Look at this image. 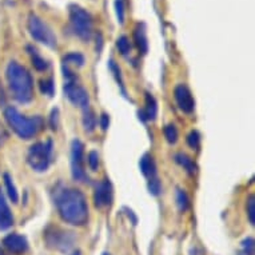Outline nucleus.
<instances>
[{"label":"nucleus","instance_id":"20","mask_svg":"<svg viewBox=\"0 0 255 255\" xmlns=\"http://www.w3.org/2000/svg\"><path fill=\"white\" fill-rule=\"evenodd\" d=\"M4 184H5V188H7V193H8V197L9 199L13 202V203H17L19 201V194H17V190L15 187V184H13L12 179H11V176L8 174H4Z\"/></svg>","mask_w":255,"mask_h":255},{"label":"nucleus","instance_id":"32","mask_svg":"<svg viewBox=\"0 0 255 255\" xmlns=\"http://www.w3.org/2000/svg\"><path fill=\"white\" fill-rule=\"evenodd\" d=\"M199 142H201V136H199V134H198L197 131H191L187 136L188 146L191 147V148H198Z\"/></svg>","mask_w":255,"mask_h":255},{"label":"nucleus","instance_id":"27","mask_svg":"<svg viewBox=\"0 0 255 255\" xmlns=\"http://www.w3.org/2000/svg\"><path fill=\"white\" fill-rule=\"evenodd\" d=\"M115 12H117L118 21L123 24L125 23V0H115Z\"/></svg>","mask_w":255,"mask_h":255},{"label":"nucleus","instance_id":"25","mask_svg":"<svg viewBox=\"0 0 255 255\" xmlns=\"http://www.w3.org/2000/svg\"><path fill=\"white\" fill-rule=\"evenodd\" d=\"M109 67H110V70H111V72H113V74H114V76H115V79H117L118 84L121 86L122 92H123V94H126L125 88H123V80H122L121 68H119V66H118L117 63H115V60H114V59H111V60H110Z\"/></svg>","mask_w":255,"mask_h":255},{"label":"nucleus","instance_id":"12","mask_svg":"<svg viewBox=\"0 0 255 255\" xmlns=\"http://www.w3.org/2000/svg\"><path fill=\"white\" fill-rule=\"evenodd\" d=\"M3 245L8 251H11L12 254H21L28 249V243L27 239L21 235L13 233V234H8L3 239Z\"/></svg>","mask_w":255,"mask_h":255},{"label":"nucleus","instance_id":"19","mask_svg":"<svg viewBox=\"0 0 255 255\" xmlns=\"http://www.w3.org/2000/svg\"><path fill=\"white\" fill-rule=\"evenodd\" d=\"M175 160L182 166V167L188 172V174H194L197 167H195V163L193 162V159L188 158L186 154H176Z\"/></svg>","mask_w":255,"mask_h":255},{"label":"nucleus","instance_id":"33","mask_svg":"<svg viewBox=\"0 0 255 255\" xmlns=\"http://www.w3.org/2000/svg\"><path fill=\"white\" fill-rule=\"evenodd\" d=\"M99 122H101V127H102V130L106 131L107 128H109V126H110V118L107 114H102L101 115V119H99Z\"/></svg>","mask_w":255,"mask_h":255},{"label":"nucleus","instance_id":"11","mask_svg":"<svg viewBox=\"0 0 255 255\" xmlns=\"http://www.w3.org/2000/svg\"><path fill=\"white\" fill-rule=\"evenodd\" d=\"M113 202V186L109 179L102 180L101 183L97 184L95 193H94V203L99 209L107 207Z\"/></svg>","mask_w":255,"mask_h":255},{"label":"nucleus","instance_id":"13","mask_svg":"<svg viewBox=\"0 0 255 255\" xmlns=\"http://www.w3.org/2000/svg\"><path fill=\"white\" fill-rule=\"evenodd\" d=\"M132 36H134L135 46L139 50V52L143 55L147 54V51H148V42H147L146 25H144V23H138V24L135 25Z\"/></svg>","mask_w":255,"mask_h":255},{"label":"nucleus","instance_id":"35","mask_svg":"<svg viewBox=\"0 0 255 255\" xmlns=\"http://www.w3.org/2000/svg\"><path fill=\"white\" fill-rule=\"evenodd\" d=\"M103 255H110V253H103Z\"/></svg>","mask_w":255,"mask_h":255},{"label":"nucleus","instance_id":"17","mask_svg":"<svg viewBox=\"0 0 255 255\" xmlns=\"http://www.w3.org/2000/svg\"><path fill=\"white\" fill-rule=\"evenodd\" d=\"M83 127L87 132H92L97 127V117L90 107L83 110Z\"/></svg>","mask_w":255,"mask_h":255},{"label":"nucleus","instance_id":"36","mask_svg":"<svg viewBox=\"0 0 255 255\" xmlns=\"http://www.w3.org/2000/svg\"><path fill=\"white\" fill-rule=\"evenodd\" d=\"M72 255H80V254H79V253H74V254H72Z\"/></svg>","mask_w":255,"mask_h":255},{"label":"nucleus","instance_id":"6","mask_svg":"<svg viewBox=\"0 0 255 255\" xmlns=\"http://www.w3.org/2000/svg\"><path fill=\"white\" fill-rule=\"evenodd\" d=\"M28 31L31 36L36 40V42L42 43L44 46L50 47V48H55L58 44V39L56 35L54 34V31L48 27L46 21H43V19L35 15V13H29L28 16Z\"/></svg>","mask_w":255,"mask_h":255},{"label":"nucleus","instance_id":"7","mask_svg":"<svg viewBox=\"0 0 255 255\" xmlns=\"http://www.w3.org/2000/svg\"><path fill=\"white\" fill-rule=\"evenodd\" d=\"M46 241L51 249H55V250L59 251H68L75 238H74L72 233L54 227V229L47 231Z\"/></svg>","mask_w":255,"mask_h":255},{"label":"nucleus","instance_id":"10","mask_svg":"<svg viewBox=\"0 0 255 255\" xmlns=\"http://www.w3.org/2000/svg\"><path fill=\"white\" fill-rule=\"evenodd\" d=\"M174 98H175L176 105L183 113L191 114L195 109V102L191 95V91L188 90L184 84H178L174 88Z\"/></svg>","mask_w":255,"mask_h":255},{"label":"nucleus","instance_id":"1","mask_svg":"<svg viewBox=\"0 0 255 255\" xmlns=\"http://www.w3.org/2000/svg\"><path fill=\"white\" fill-rule=\"evenodd\" d=\"M56 207L63 221L72 226H83L88 221V206L80 190L64 188L56 197Z\"/></svg>","mask_w":255,"mask_h":255},{"label":"nucleus","instance_id":"31","mask_svg":"<svg viewBox=\"0 0 255 255\" xmlns=\"http://www.w3.org/2000/svg\"><path fill=\"white\" fill-rule=\"evenodd\" d=\"M242 253L246 255H254V239L249 237L242 242Z\"/></svg>","mask_w":255,"mask_h":255},{"label":"nucleus","instance_id":"29","mask_svg":"<svg viewBox=\"0 0 255 255\" xmlns=\"http://www.w3.org/2000/svg\"><path fill=\"white\" fill-rule=\"evenodd\" d=\"M40 91L48 95V97H52V94H54V82L51 79L40 80Z\"/></svg>","mask_w":255,"mask_h":255},{"label":"nucleus","instance_id":"28","mask_svg":"<svg viewBox=\"0 0 255 255\" xmlns=\"http://www.w3.org/2000/svg\"><path fill=\"white\" fill-rule=\"evenodd\" d=\"M148 191H150L152 195H159L160 194V191H162V184H160V182H159L158 178H150L148 179Z\"/></svg>","mask_w":255,"mask_h":255},{"label":"nucleus","instance_id":"9","mask_svg":"<svg viewBox=\"0 0 255 255\" xmlns=\"http://www.w3.org/2000/svg\"><path fill=\"white\" fill-rule=\"evenodd\" d=\"M64 94L74 106H78L80 109H87L90 103L88 92L84 90L80 84L76 83V80H70L64 84Z\"/></svg>","mask_w":255,"mask_h":255},{"label":"nucleus","instance_id":"5","mask_svg":"<svg viewBox=\"0 0 255 255\" xmlns=\"http://www.w3.org/2000/svg\"><path fill=\"white\" fill-rule=\"evenodd\" d=\"M51 155H52V142L51 140L34 143L29 147L28 154H27V162L35 171H46L51 163Z\"/></svg>","mask_w":255,"mask_h":255},{"label":"nucleus","instance_id":"2","mask_svg":"<svg viewBox=\"0 0 255 255\" xmlns=\"http://www.w3.org/2000/svg\"><path fill=\"white\" fill-rule=\"evenodd\" d=\"M7 82H8L9 91L12 94L15 101L19 103H28L32 101L34 97V83L31 74L27 71V68L23 67L17 62H9L7 66Z\"/></svg>","mask_w":255,"mask_h":255},{"label":"nucleus","instance_id":"30","mask_svg":"<svg viewBox=\"0 0 255 255\" xmlns=\"http://www.w3.org/2000/svg\"><path fill=\"white\" fill-rule=\"evenodd\" d=\"M87 162H88V166L91 170H98L99 167V155H98L97 151H90L87 155Z\"/></svg>","mask_w":255,"mask_h":255},{"label":"nucleus","instance_id":"26","mask_svg":"<svg viewBox=\"0 0 255 255\" xmlns=\"http://www.w3.org/2000/svg\"><path fill=\"white\" fill-rule=\"evenodd\" d=\"M247 217L249 221L254 226L255 225V197L251 194L249 199H247Z\"/></svg>","mask_w":255,"mask_h":255},{"label":"nucleus","instance_id":"24","mask_svg":"<svg viewBox=\"0 0 255 255\" xmlns=\"http://www.w3.org/2000/svg\"><path fill=\"white\" fill-rule=\"evenodd\" d=\"M176 205H178L180 211L188 209V198L183 190H180V188L176 190Z\"/></svg>","mask_w":255,"mask_h":255},{"label":"nucleus","instance_id":"18","mask_svg":"<svg viewBox=\"0 0 255 255\" xmlns=\"http://www.w3.org/2000/svg\"><path fill=\"white\" fill-rule=\"evenodd\" d=\"M27 50H28L29 55H31V60H32L34 67L36 68L38 71H44V70H47L48 64H47V62L44 60V58H42V56L39 55L38 51L35 50L34 47H31V46L27 47Z\"/></svg>","mask_w":255,"mask_h":255},{"label":"nucleus","instance_id":"34","mask_svg":"<svg viewBox=\"0 0 255 255\" xmlns=\"http://www.w3.org/2000/svg\"><path fill=\"white\" fill-rule=\"evenodd\" d=\"M0 255H4V253H3V250L0 249Z\"/></svg>","mask_w":255,"mask_h":255},{"label":"nucleus","instance_id":"16","mask_svg":"<svg viewBox=\"0 0 255 255\" xmlns=\"http://www.w3.org/2000/svg\"><path fill=\"white\" fill-rule=\"evenodd\" d=\"M139 166H140V170H142L143 175L147 176L148 179L150 178H154L155 174H156V167H155L154 159L151 158L148 154H144L139 162Z\"/></svg>","mask_w":255,"mask_h":255},{"label":"nucleus","instance_id":"15","mask_svg":"<svg viewBox=\"0 0 255 255\" xmlns=\"http://www.w3.org/2000/svg\"><path fill=\"white\" fill-rule=\"evenodd\" d=\"M156 113H158V107H156V101L154 99V97L147 92L146 94V109L139 113L140 115V119L142 121H154L156 118Z\"/></svg>","mask_w":255,"mask_h":255},{"label":"nucleus","instance_id":"14","mask_svg":"<svg viewBox=\"0 0 255 255\" xmlns=\"http://www.w3.org/2000/svg\"><path fill=\"white\" fill-rule=\"evenodd\" d=\"M13 217L11 210H9L5 198L0 190V230H7L12 226Z\"/></svg>","mask_w":255,"mask_h":255},{"label":"nucleus","instance_id":"4","mask_svg":"<svg viewBox=\"0 0 255 255\" xmlns=\"http://www.w3.org/2000/svg\"><path fill=\"white\" fill-rule=\"evenodd\" d=\"M70 25L72 32L82 40H90L92 35V17L91 15L78 4H71L70 9Z\"/></svg>","mask_w":255,"mask_h":255},{"label":"nucleus","instance_id":"21","mask_svg":"<svg viewBox=\"0 0 255 255\" xmlns=\"http://www.w3.org/2000/svg\"><path fill=\"white\" fill-rule=\"evenodd\" d=\"M63 64H74V66L82 67L84 64V56L79 52H70L63 58Z\"/></svg>","mask_w":255,"mask_h":255},{"label":"nucleus","instance_id":"23","mask_svg":"<svg viewBox=\"0 0 255 255\" xmlns=\"http://www.w3.org/2000/svg\"><path fill=\"white\" fill-rule=\"evenodd\" d=\"M164 138H166V140H167L168 143H171V144H174V143H176V140H178V130H176V127L174 125H167L166 127H164Z\"/></svg>","mask_w":255,"mask_h":255},{"label":"nucleus","instance_id":"3","mask_svg":"<svg viewBox=\"0 0 255 255\" xmlns=\"http://www.w3.org/2000/svg\"><path fill=\"white\" fill-rule=\"evenodd\" d=\"M4 118L13 132L21 139H31L42 130L43 119L40 117L25 118L16 109L7 107L4 111Z\"/></svg>","mask_w":255,"mask_h":255},{"label":"nucleus","instance_id":"22","mask_svg":"<svg viewBox=\"0 0 255 255\" xmlns=\"http://www.w3.org/2000/svg\"><path fill=\"white\" fill-rule=\"evenodd\" d=\"M117 48L123 56H127V55L130 54L131 44L130 40H128V38L126 35H122V36L117 39Z\"/></svg>","mask_w":255,"mask_h":255},{"label":"nucleus","instance_id":"8","mask_svg":"<svg viewBox=\"0 0 255 255\" xmlns=\"http://www.w3.org/2000/svg\"><path fill=\"white\" fill-rule=\"evenodd\" d=\"M71 171L74 179L78 182H86L87 175L83 166V144L78 139L71 144Z\"/></svg>","mask_w":255,"mask_h":255}]
</instances>
